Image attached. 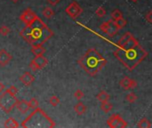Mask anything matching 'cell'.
<instances>
[{
	"label": "cell",
	"mask_w": 152,
	"mask_h": 128,
	"mask_svg": "<svg viewBox=\"0 0 152 128\" xmlns=\"http://www.w3.org/2000/svg\"><path fill=\"white\" fill-rule=\"evenodd\" d=\"M114 56L129 70L134 69L148 56V52L133 36L126 43L118 45Z\"/></svg>",
	"instance_id": "1"
},
{
	"label": "cell",
	"mask_w": 152,
	"mask_h": 128,
	"mask_svg": "<svg viewBox=\"0 0 152 128\" xmlns=\"http://www.w3.org/2000/svg\"><path fill=\"white\" fill-rule=\"evenodd\" d=\"M20 37L31 46L44 45L50 38L53 37V30L37 17L34 21L25 25L20 32Z\"/></svg>",
	"instance_id": "2"
},
{
	"label": "cell",
	"mask_w": 152,
	"mask_h": 128,
	"mask_svg": "<svg viewBox=\"0 0 152 128\" xmlns=\"http://www.w3.org/2000/svg\"><path fill=\"white\" fill-rule=\"evenodd\" d=\"M79 66L91 77L96 76L107 64V60L94 48L88 49L78 59Z\"/></svg>",
	"instance_id": "3"
},
{
	"label": "cell",
	"mask_w": 152,
	"mask_h": 128,
	"mask_svg": "<svg viewBox=\"0 0 152 128\" xmlns=\"http://www.w3.org/2000/svg\"><path fill=\"white\" fill-rule=\"evenodd\" d=\"M30 123L28 125V127H49L53 128L55 127V123L53 120L47 116L45 112H44L40 108L35 109V110L25 119L22 121L20 127H23L26 124Z\"/></svg>",
	"instance_id": "4"
},
{
	"label": "cell",
	"mask_w": 152,
	"mask_h": 128,
	"mask_svg": "<svg viewBox=\"0 0 152 128\" xmlns=\"http://www.w3.org/2000/svg\"><path fill=\"white\" fill-rule=\"evenodd\" d=\"M17 98L16 96H12L9 94L5 90L3 92V94L0 95V108L5 112V113H10L14 108L15 104L17 102Z\"/></svg>",
	"instance_id": "5"
},
{
	"label": "cell",
	"mask_w": 152,
	"mask_h": 128,
	"mask_svg": "<svg viewBox=\"0 0 152 128\" xmlns=\"http://www.w3.org/2000/svg\"><path fill=\"white\" fill-rule=\"evenodd\" d=\"M107 125L110 128H126L128 127L127 122L118 114L111 115L107 120Z\"/></svg>",
	"instance_id": "6"
},
{
	"label": "cell",
	"mask_w": 152,
	"mask_h": 128,
	"mask_svg": "<svg viewBox=\"0 0 152 128\" xmlns=\"http://www.w3.org/2000/svg\"><path fill=\"white\" fill-rule=\"evenodd\" d=\"M65 12L71 19L75 20L81 15V13L83 12V9L77 1H73L67 6V8L65 9Z\"/></svg>",
	"instance_id": "7"
},
{
	"label": "cell",
	"mask_w": 152,
	"mask_h": 128,
	"mask_svg": "<svg viewBox=\"0 0 152 128\" xmlns=\"http://www.w3.org/2000/svg\"><path fill=\"white\" fill-rule=\"evenodd\" d=\"M100 29L102 32H104L105 34H107L109 37H114L119 30L115 25V22L112 19L107 21H104L102 24H101Z\"/></svg>",
	"instance_id": "8"
},
{
	"label": "cell",
	"mask_w": 152,
	"mask_h": 128,
	"mask_svg": "<svg viewBox=\"0 0 152 128\" xmlns=\"http://www.w3.org/2000/svg\"><path fill=\"white\" fill-rule=\"evenodd\" d=\"M47 64H48V60L44 55L35 56V58L29 63V68L31 69V70L37 71L44 69Z\"/></svg>",
	"instance_id": "9"
},
{
	"label": "cell",
	"mask_w": 152,
	"mask_h": 128,
	"mask_svg": "<svg viewBox=\"0 0 152 128\" xmlns=\"http://www.w3.org/2000/svg\"><path fill=\"white\" fill-rule=\"evenodd\" d=\"M37 17L38 16L36 14L35 12H33L30 8H27L20 15V20L21 22H23L25 25H27V24H29L32 21H34Z\"/></svg>",
	"instance_id": "10"
},
{
	"label": "cell",
	"mask_w": 152,
	"mask_h": 128,
	"mask_svg": "<svg viewBox=\"0 0 152 128\" xmlns=\"http://www.w3.org/2000/svg\"><path fill=\"white\" fill-rule=\"evenodd\" d=\"M137 82L133 79V78H130L129 77H124L120 82H119V86L120 87L123 89V90H130V89H134L136 88L137 86Z\"/></svg>",
	"instance_id": "11"
},
{
	"label": "cell",
	"mask_w": 152,
	"mask_h": 128,
	"mask_svg": "<svg viewBox=\"0 0 152 128\" xmlns=\"http://www.w3.org/2000/svg\"><path fill=\"white\" fill-rule=\"evenodd\" d=\"M20 81L25 86H30L34 81H35V77L30 73V72H24L20 77Z\"/></svg>",
	"instance_id": "12"
},
{
	"label": "cell",
	"mask_w": 152,
	"mask_h": 128,
	"mask_svg": "<svg viewBox=\"0 0 152 128\" xmlns=\"http://www.w3.org/2000/svg\"><path fill=\"white\" fill-rule=\"evenodd\" d=\"M12 54H10L5 49L0 50V66L4 67L12 61Z\"/></svg>",
	"instance_id": "13"
},
{
	"label": "cell",
	"mask_w": 152,
	"mask_h": 128,
	"mask_svg": "<svg viewBox=\"0 0 152 128\" xmlns=\"http://www.w3.org/2000/svg\"><path fill=\"white\" fill-rule=\"evenodd\" d=\"M15 108L22 114H27L28 110H30L28 106V102L25 100H20V101L18 100L15 104Z\"/></svg>",
	"instance_id": "14"
},
{
	"label": "cell",
	"mask_w": 152,
	"mask_h": 128,
	"mask_svg": "<svg viewBox=\"0 0 152 128\" xmlns=\"http://www.w3.org/2000/svg\"><path fill=\"white\" fill-rule=\"evenodd\" d=\"M86 110H87L86 106L83 102H78L74 106V110H75V112H76L78 116L84 115V114L86 112Z\"/></svg>",
	"instance_id": "15"
},
{
	"label": "cell",
	"mask_w": 152,
	"mask_h": 128,
	"mask_svg": "<svg viewBox=\"0 0 152 128\" xmlns=\"http://www.w3.org/2000/svg\"><path fill=\"white\" fill-rule=\"evenodd\" d=\"M31 52L35 56H40V55H44V53L46 52V49L43 46V45H33L31 46Z\"/></svg>",
	"instance_id": "16"
},
{
	"label": "cell",
	"mask_w": 152,
	"mask_h": 128,
	"mask_svg": "<svg viewBox=\"0 0 152 128\" xmlns=\"http://www.w3.org/2000/svg\"><path fill=\"white\" fill-rule=\"evenodd\" d=\"M96 99L100 102H109L110 99V95L106 92V91H101L97 95H96Z\"/></svg>",
	"instance_id": "17"
},
{
	"label": "cell",
	"mask_w": 152,
	"mask_h": 128,
	"mask_svg": "<svg viewBox=\"0 0 152 128\" xmlns=\"http://www.w3.org/2000/svg\"><path fill=\"white\" fill-rule=\"evenodd\" d=\"M4 127L6 128H17L19 127L20 126H19L18 122L13 118H9L4 121Z\"/></svg>",
	"instance_id": "18"
},
{
	"label": "cell",
	"mask_w": 152,
	"mask_h": 128,
	"mask_svg": "<svg viewBox=\"0 0 152 128\" xmlns=\"http://www.w3.org/2000/svg\"><path fill=\"white\" fill-rule=\"evenodd\" d=\"M42 14H43V16H44L45 18L50 20V19H52V18L54 16L55 12H54V11H53L51 7L46 6V7H45V8L42 10Z\"/></svg>",
	"instance_id": "19"
},
{
	"label": "cell",
	"mask_w": 152,
	"mask_h": 128,
	"mask_svg": "<svg viewBox=\"0 0 152 128\" xmlns=\"http://www.w3.org/2000/svg\"><path fill=\"white\" fill-rule=\"evenodd\" d=\"M137 127L139 128H151L152 124L151 122L146 118H142L137 124Z\"/></svg>",
	"instance_id": "20"
},
{
	"label": "cell",
	"mask_w": 152,
	"mask_h": 128,
	"mask_svg": "<svg viewBox=\"0 0 152 128\" xmlns=\"http://www.w3.org/2000/svg\"><path fill=\"white\" fill-rule=\"evenodd\" d=\"M101 110L105 112V113H109L110 111L112 110L113 109V105L111 103H110V102H101Z\"/></svg>",
	"instance_id": "21"
},
{
	"label": "cell",
	"mask_w": 152,
	"mask_h": 128,
	"mask_svg": "<svg viewBox=\"0 0 152 128\" xmlns=\"http://www.w3.org/2000/svg\"><path fill=\"white\" fill-rule=\"evenodd\" d=\"M132 37H133V34H132L131 32H126V33H125V34L121 37V38L118 40V45H123V44L126 43Z\"/></svg>",
	"instance_id": "22"
},
{
	"label": "cell",
	"mask_w": 152,
	"mask_h": 128,
	"mask_svg": "<svg viewBox=\"0 0 152 128\" xmlns=\"http://www.w3.org/2000/svg\"><path fill=\"white\" fill-rule=\"evenodd\" d=\"M114 22H115V25L117 26V28L118 29H121L125 28L126 26V24H127L126 20H125L123 17L120 18V19H118L117 20H114Z\"/></svg>",
	"instance_id": "23"
},
{
	"label": "cell",
	"mask_w": 152,
	"mask_h": 128,
	"mask_svg": "<svg viewBox=\"0 0 152 128\" xmlns=\"http://www.w3.org/2000/svg\"><path fill=\"white\" fill-rule=\"evenodd\" d=\"M137 99H138V97H137V95L134 93H129L126 96V101L128 103H131V104L132 103H134L137 101Z\"/></svg>",
	"instance_id": "24"
},
{
	"label": "cell",
	"mask_w": 152,
	"mask_h": 128,
	"mask_svg": "<svg viewBox=\"0 0 152 128\" xmlns=\"http://www.w3.org/2000/svg\"><path fill=\"white\" fill-rule=\"evenodd\" d=\"M61 101H60V98L56 95H52L50 98H49V103L51 106L53 107H57L59 104H60Z\"/></svg>",
	"instance_id": "25"
},
{
	"label": "cell",
	"mask_w": 152,
	"mask_h": 128,
	"mask_svg": "<svg viewBox=\"0 0 152 128\" xmlns=\"http://www.w3.org/2000/svg\"><path fill=\"white\" fill-rule=\"evenodd\" d=\"M123 17V13L120 10L118 9H115L111 12V19L113 20H117L118 19H120Z\"/></svg>",
	"instance_id": "26"
},
{
	"label": "cell",
	"mask_w": 152,
	"mask_h": 128,
	"mask_svg": "<svg viewBox=\"0 0 152 128\" xmlns=\"http://www.w3.org/2000/svg\"><path fill=\"white\" fill-rule=\"evenodd\" d=\"M11 33V29L5 25H3L0 27V35L3 37H6Z\"/></svg>",
	"instance_id": "27"
},
{
	"label": "cell",
	"mask_w": 152,
	"mask_h": 128,
	"mask_svg": "<svg viewBox=\"0 0 152 128\" xmlns=\"http://www.w3.org/2000/svg\"><path fill=\"white\" fill-rule=\"evenodd\" d=\"M95 14H96L98 17L102 18V17H104V16L107 14V11H106V9H105L104 7L100 6V7H98V8L96 9V11H95Z\"/></svg>",
	"instance_id": "28"
},
{
	"label": "cell",
	"mask_w": 152,
	"mask_h": 128,
	"mask_svg": "<svg viewBox=\"0 0 152 128\" xmlns=\"http://www.w3.org/2000/svg\"><path fill=\"white\" fill-rule=\"evenodd\" d=\"M28 102L29 108H30V109H33V110L38 108V106H39V102H38V101H37L36 98H31Z\"/></svg>",
	"instance_id": "29"
},
{
	"label": "cell",
	"mask_w": 152,
	"mask_h": 128,
	"mask_svg": "<svg viewBox=\"0 0 152 128\" xmlns=\"http://www.w3.org/2000/svg\"><path fill=\"white\" fill-rule=\"evenodd\" d=\"M5 92H7L9 94L12 95V96H16L17 93H18V89L14 86H11L9 88L5 89Z\"/></svg>",
	"instance_id": "30"
},
{
	"label": "cell",
	"mask_w": 152,
	"mask_h": 128,
	"mask_svg": "<svg viewBox=\"0 0 152 128\" xmlns=\"http://www.w3.org/2000/svg\"><path fill=\"white\" fill-rule=\"evenodd\" d=\"M74 97H75L77 100L80 101L81 99H83V98L85 97V94H84V92H83L82 90L77 89V90L74 93Z\"/></svg>",
	"instance_id": "31"
},
{
	"label": "cell",
	"mask_w": 152,
	"mask_h": 128,
	"mask_svg": "<svg viewBox=\"0 0 152 128\" xmlns=\"http://www.w3.org/2000/svg\"><path fill=\"white\" fill-rule=\"evenodd\" d=\"M145 20H148L149 23H151L152 22V12L151 11H149L146 14H145Z\"/></svg>",
	"instance_id": "32"
},
{
	"label": "cell",
	"mask_w": 152,
	"mask_h": 128,
	"mask_svg": "<svg viewBox=\"0 0 152 128\" xmlns=\"http://www.w3.org/2000/svg\"><path fill=\"white\" fill-rule=\"evenodd\" d=\"M47 1V3L50 4V5H56V4H58L59 3H60V1L61 0H46Z\"/></svg>",
	"instance_id": "33"
},
{
	"label": "cell",
	"mask_w": 152,
	"mask_h": 128,
	"mask_svg": "<svg viewBox=\"0 0 152 128\" xmlns=\"http://www.w3.org/2000/svg\"><path fill=\"white\" fill-rule=\"evenodd\" d=\"M4 90H5V86L3 83L0 82V93H3Z\"/></svg>",
	"instance_id": "34"
},
{
	"label": "cell",
	"mask_w": 152,
	"mask_h": 128,
	"mask_svg": "<svg viewBox=\"0 0 152 128\" xmlns=\"http://www.w3.org/2000/svg\"><path fill=\"white\" fill-rule=\"evenodd\" d=\"M11 1H12V3H17V2H19L20 0H11Z\"/></svg>",
	"instance_id": "35"
},
{
	"label": "cell",
	"mask_w": 152,
	"mask_h": 128,
	"mask_svg": "<svg viewBox=\"0 0 152 128\" xmlns=\"http://www.w3.org/2000/svg\"><path fill=\"white\" fill-rule=\"evenodd\" d=\"M131 1H132V2H134V3H136V2H137L138 0H131Z\"/></svg>",
	"instance_id": "36"
}]
</instances>
